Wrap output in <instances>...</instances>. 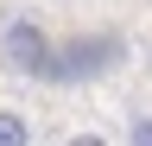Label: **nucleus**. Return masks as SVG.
I'll return each mask as SVG.
<instances>
[{
    "instance_id": "39448f33",
    "label": "nucleus",
    "mask_w": 152,
    "mask_h": 146,
    "mask_svg": "<svg viewBox=\"0 0 152 146\" xmlns=\"http://www.w3.org/2000/svg\"><path fill=\"white\" fill-rule=\"evenodd\" d=\"M64 146H108V140H102V134H89V127H83V134H70Z\"/></svg>"
},
{
    "instance_id": "f257e3e1",
    "label": "nucleus",
    "mask_w": 152,
    "mask_h": 146,
    "mask_svg": "<svg viewBox=\"0 0 152 146\" xmlns=\"http://www.w3.org/2000/svg\"><path fill=\"white\" fill-rule=\"evenodd\" d=\"M127 57H133L127 32H114V26H89V32H70V38H57L45 83H51V89H83V83L114 76Z\"/></svg>"
},
{
    "instance_id": "20e7f679",
    "label": "nucleus",
    "mask_w": 152,
    "mask_h": 146,
    "mask_svg": "<svg viewBox=\"0 0 152 146\" xmlns=\"http://www.w3.org/2000/svg\"><path fill=\"white\" fill-rule=\"evenodd\" d=\"M127 146H152V108H127Z\"/></svg>"
},
{
    "instance_id": "7ed1b4c3",
    "label": "nucleus",
    "mask_w": 152,
    "mask_h": 146,
    "mask_svg": "<svg viewBox=\"0 0 152 146\" xmlns=\"http://www.w3.org/2000/svg\"><path fill=\"white\" fill-rule=\"evenodd\" d=\"M0 146H32V121L19 108H0Z\"/></svg>"
},
{
    "instance_id": "f03ea898",
    "label": "nucleus",
    "mask_w": 152,
    "mask_h": 146,
    "mask_svg": "<svg viewBox=\"0 0 152 146\" xmlns=\"http://www.w3.org/2000/svg\"><path fill=\"white\" fill-rule=\"evenodd\" d=\"M51 51H57V38L32 19V13H7V19H0V70H7V76L45 83Z\"/></svg>"
}]
</instances>
